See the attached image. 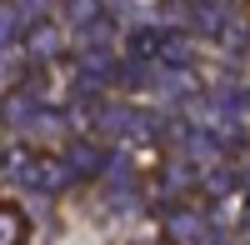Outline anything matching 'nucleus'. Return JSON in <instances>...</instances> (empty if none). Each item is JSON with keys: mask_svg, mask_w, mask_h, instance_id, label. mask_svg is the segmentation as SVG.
<instances>
[{"mask_svg": "<svg viewBox=\"0 0 250 245\" xmlns=\"http://www.w3.org/2000/svg\"><path fill=\"white\" fill-rule=\"evenodd\" d=\"M25 240V220H20V210L0 205V245H20Z\"/></svg>", "mask_w": 250, "mask_h": 245, "instance_id": "nucleus-1", "label": "nucleus"}]
</instances>
